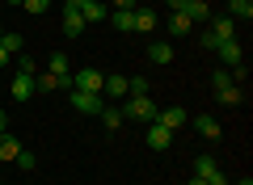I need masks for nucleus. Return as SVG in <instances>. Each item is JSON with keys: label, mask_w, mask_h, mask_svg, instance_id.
<instances>
[{"label": "nucleus", "mask_w": 253, "mask_h": 185, "mask_svg": "<svg viewBox=\"0 0 253 185\" xmlns=\"http://www.w3.org/2000/svg\"><path fill=\"white\" fill-rule=\"evenodd\" d=\"M4 63H9V51H4V46H0V68H4Z\"/></svg>", "instance_id": "33"}, {"label": "nucleus", "mask_w": 253, "mask_h": 185, "mask_svg": "<svg viewBox=\"0 0 253 185\" xmlns=\"http://www.w3.org/2000/svg\"><path fill=\"white\" fill-rule=\"evenodd\" d=\"M211 173H215V160H211V156H199V160H194V177H203V181H207Z\"/></svg>", "instance_id": "24"}, {"label": "nucleus", "mask_w": 253, "mask_h": 185, "mask_svg": "<svg viewBox=\"0 0 253 185\" xmlns=\"http://www.w3.org/2000/svg\"><path fill=\"white\" fill-rule=\"evenodd\" d=\"M9 4H26V0H9Z\"/></svg>", "instance_id": "36"}, {"label": "nucleus", "mask_w": 253, "mask_h": 185, "mask_svg": "<svg viewBox=\"0 0 253 185\" xmlns=\"http://www.w3.org/2000/svg\"><path fill=\"white\" fill-rule=\"evenodd\" d=\"M169 34H173V38H186V34H194V21H190L186 13H173V17H169Z\"/></svg>", "instance_id": "11"}, {"label": "nucleus", "mask_w": 253, "mask_h": 185, "mask_svg": "<svg viewBox=\"0 0 253 185\" xmlns=\"http://www.w3.org/2000/svg\"><path fill=\"white\" fill-rule=\"evenodd\" d=\"M228 17L249 21V17H253V0H228Z\"/></svg>", "instance_id": "17"}, {"label": "nucleus", "mask_w": 253, "mask_h": 185, "mask_svg": "<svg viewBox=\"0 0 253 185\" xmlns=\"http://www.w3.org/2000/svg\"><path fill=\"white\" fill-rule=\"evenodd\" d=\"M21 9H26V13H34V17H38V13H46V9H51V0H26Z\"/></svg>", "instance_id": "26"}, {"label": "nucleus", "mask_w": 253, "mask_h": 185, "mask_svg": "<svg viewBox=\"0 0 253 185\" xmlns=\"http://www.w3.org/2000/svg\"><path fill=\"white\" fill-rule=\"evenodd\" d=\"M215 55H219V59L228 63V68H241V63H245V51H241V42H236V38L219 42V46H215Z\"/></svg>", "instance_id": "7"}, {"label": "nucleus", "mask_w": 253, "mask_h": 185, "mask_svg": "<svg viewBox=\"0 0 253 185\" xmlns=\"http://www.w3.org/2000/svg\"><path fill=\"white\" fill-rule=\"evenodd\" d=\"M194 131H199L203 139H219V122H215L211 114H199V118H194Z\"/></svg>", "instance_id": "12"}, {"label": "nucleus", "mask_w": 253, "mask_h": 185, "mask_svg": "<svg viewBox=\"0 0 253 185\" xmlns=\"http://www.w3.org/2000/svg\"><path fill=\"white\" fill-rule=\"evenodd\" d=\"M199 42H203V51H211V55H215V34H211V30H203V34H199Z\"/></svg>", "instance_id": "29"}, {"label": "nucleus", "mask_w": 253, "mask_h": 185, "mask_svg": "<svg viewBox=\"0 0 253 185\" xmlns=\"http://www.w3.org/2000/svg\"><path fill=\"white\" fill-rule=\"evenodd\" d=\"M236 26H241V21L228 17V13H224V17H215V21H211V34H215V42H228V38H236Z\"/></svg>", "instance_id": "8"}, {"label": "nucleus", "mask_w": 253, "mask_h": 185, "mask_svg": "<svg viewBox=\"0 0 253 185\" xmlns=\"http://www.w3.org/2000/svg\"><path fill=\"white\" fill-rule=\"evenodd\" d=\"M165 4H169L173 13H181V9H186V0H165Z\"/></svg>", "instance_id": "30"}, {"label": "nucleus", "mask_w": 253, "mask_h": 185, "mask_svg": "<svg viewBox=\"0 0 253 185\" xmlns=\"http://www.w3.org/2000/svg\"><path fill=\"white\" fill-rule=\"evenodd\" d=\"M0 46H4L9 55H21V34H13V30H4V34H0Z\"/></svg>", "instance_id": "23"}, {"label": "nucleus", "mask_w": 253, "mask_h": 185, "mask_svg": "<svg viewBox=\"0 0 253 185\" xmlns=\"http://www.w3.org/2000/svg\"><path fill=\"white\" fill-rule=\"evenodd\" d=\"M101 84H106V76H101L97 68H81V72H72V88H81V93H101Z\"/></svg>", "instance_id": "3"}, {"label": "nucleus", "mask_w": 253, "mask_h": 185, "mask_svg": "<svg viewBox=\"0 0 253 185\" xmlns=\"http://www.w3.org/2000/svg\"><path fill=\"white\" fill-rule=\"evenodd\" d=\"M131 13H135V9H114V13H110V26H114V30H131Z\"/></svg>", "instance_id": "22"}, {"label": "nucleus", "mask_w": 253, "mask_h": 185, "mask_svg": "<svg viewBox=\"0 0 253 185\" xmlns=\"http://www.w3.org/2000/svg\"><path fill=\"white\" fill-rule=\"evenodd\" d=\"M97 118H101V122H106V126H110V131H118V126H123V122H126V118H123V110H110V106H106V110H101V114H97Z\"/></svg>", "instance_id": "21"}, {"label": "nucleus", "mask_w": 253, "mask_h": 185, "mask_svg": "<svg viewBox=\"0 0 253 185\" xmlns=\"http://www.w3.org/2000/svg\"><path fill=\"white\" fill-rule=\"evenodd\" d=\"M68 97H72V106L81 110V114H101V110H106V97H101V93H81V88H68Z\"/></svg>", "instance_id": "2"}, {"label": "nucleus", "mask_w": 253, "mask_h": 185, "mask_svg": "<svg viewBox=\"0 0 253 185\" xmlns=\"http://www.w3.org/2000/svg\"><path fill=\"white\" fill-rule=\"evenodd\" d=\"M114 9H135V0H114Z\"/></svg>", "instance_id": "31"}, {"label": "nucleus", "mask_w": 253, "mask_h": 185, "mask_svg": "<svg viewBox=\"0 0 253 185\" xmlns=\"http://www.w3.org/2000/svg\"><path fill=\"white\" fill-rule=\"evenodd\" d=\"M0 135H9V118H4V110H0Z\"/></svg>", "instance_id": "32"}, {"label": "nucleus", "mask_w": 253, "mask_h": 185, "mask_svg": "<svg viewBox=\"0 0 253 185\" xmlns=\"http://www.w3.org/2000/svg\"><path fill=\"white\" fill-rule=\"evenodd\" d=\"M81 17H84V26H89V21H106L110 9L101 4V0H84V4H81Z\"/></svg>", "instance_id": "10"}, {"label": "nucleus", "mask_w": 253, "mask_h": 185, "mask_svg": "<svg viewBox=\"0 0 253 185\" xmlns=\"http://www.w3.org/2000/svg\"><path fill=\"white\" fill-rule=\"evenodd\" d=\"M9 93H13V101H30L34 97V76H13V84H9Z\"/></svg>", "instance_id": "9"}, {"label": "nucleus", "mask_w": 253, "mask_h": 185, "mask_svg": "<svg viewBox=\"0 0 253 185\" xmlns=\"http://www.w3.org/2000/svg\"><path fill=\"white\" fill-rule=\"evenodd\" d=\"M17 72L21 76H38V63L30 59V55H17Z\"/></svg>", "instance_id": "25"}, {"label": "nucleus", "mask_w": 253, "mask_h": 185, "mask_svg": "<svg viewBox=\"0 0 253 185\" xmlns=\"http://www.w3.org/2000/svg\"><path fill=\"white\" fill-rule=\"evenodd\" d=\"M17 151H21V143L13 139V135H0V160H4V164H13V160H17Z\"/></svg>", "instance_id": "18"}, {"label": "nucleus", "mask_w": 253, "mask_h": 185, "mask_svg": "<svg viewBox=\"0 0 253 185\" xmlns=\"http://www.w3.org/2000/svg\"><path fill=\"white\" fill-rule=\"evenodd\" d=\"M148 59L152 63H173V42H152L148 46Z\"/></svg>", "instance_id": "16"}, {"label": "nucleus", "mask_w": 253, "mask_h": 185, "mask_svg": "<svg viewBox=\"0 0 253 185\" xmlns=\"http://www.w3.org/2000/svg\"><path fill=\"white\" fill-rule=\"evenodd\" d=\"M228 84H232V76H228L224 68H219V72H211V88H228Z\"/></svg>", "instance_id": "27"}, {"label": "nucleus", "mask_w": 253, "mask_h": 185, "mask_svg": "<svg viewBox=\"0 0 253 185\" xmlns=\"http://www.w3.org/2000/svg\"><path fill=\"white\" fill-rule=\"evenodd\" d=\"M46 72H55V76H72V63H68V55L55 51L51 59H46Z\"/></svg>", "instance_id": "19"}, {"label": "nucleus", "mask_w": 253, "mask_h": 185, "mask_svg": "<svg viewBox=\"0 0 253 185\" xmlns=\"http://www.w3.org/2000/svg\"><path fill=\"white\" fill-rule=\"evenodd\" d=\"M144 139H148V148H152V151H165V148H169V143H173V131H165L161 122H148Z\"/></svg>", "instance_id": "6"}, {"label": "nucleus", "mask_w": 253, "mask_h": 185, "mask_svg": "<svg viewBox=\"0 0 253 185\" xmlns=\"http://www.w3.org/2000/svg\"><path fill=\"white\" fill-rule=\"evenodd\" d=\"M156 122H161L165 131H173V135H177L181 126L190 122V118H186V110H181V106H169V110H161V114H156Z\"/></svg>", "instance_id": "5"}, {"label": "nucleus", "mask_w": 253, "mask_h": 185, "mask_svg": "<svg viewBox=\"0 0 253 185\" xmlns=\"http://www.w3.org/2000/svg\"><path fill=\"white\" fill-rule=\"evenodd\" d=\"M126 97V76H106V84H101V97Z\"/></svg>", "instance_id": "20"}, {"label": "nucleus", "mask_w": 253, "mask_h": 185, "mask_svg": "<svg viewBox=\"0 0 253 185\" xmlns=\"http://www.w3.org/2000/svg\"><path fill=\"white\" fill-rule=\"evenodd\" d=\"M215 101H224V106H241V101H245V88H241V84L215 88Z\"/></svg>", "instance_id": "15"}, {"label": "nucleus", "mask_w": 253, "mask_h": 185, "mask_svg": "<svg viewBox=\"0 0 253 185\" xmlns=\"http://www.w3.org/2000/svg\"><path fill=\"white\" fill-rule=\"evenodd\" d=\"M81 30H84V17H81L76 9H63V34H68V38H76Z\"/></svg>", "instance_id": "14"}, {"label": "nucleus", "mask_w": 253, "mask_h": 185, "mask_svg": "<svg viewBox=\"0 0 253 185\" xmlns=\"http://www.w3.org/2000/svg\"><path fill=\"white\" fill-rule=\"evenodd\" d=\"M190 185H207V181H203V177H190Z\"/></svg>", "instance_id": "34"}, {"label": "nucleus", "mask_w": 253, "mask_h": 185, "mask_svg": "<svg viewBox=\"0 0 253 185\" xmlns=\"http://www.w3.org/2000/svg\"><path fill=\"white\" fill-rule=\"evenodd\" d=\"M156 26H161V21H156V13L148 9V4H135V13H131V30H139V34H152Z\"/></svg>", "instance_id": "4"}, {"label": "nucleus", "mask_w": 253, "mask_h": 185, "mask_svg": "<svg viewBox=\"0 0 253 185\" xmlns=\"http://www.w3.org/2000/svg\"><path fill=\"white\" fill-rule=\"evenodd\" d=\"M241 185H253V181H249V177H241Z\"/></svg>", "instance_id": "35"}, {"label": "nucleus", "mask_w": 253, "mask_h": 185, "mask_svg": "<svg viewBox=\"0 0 253 185\" xmlns=\"http://www.w3.org/2000/svg\"><path fill=\"white\" fill-rule=\"evenodd\" d=\"M156 114L161 110L152 106V97H126V106H123V118H131V122H156Z\"/></svg>", "instance_id": "1"}, {"label": "nucleus", "mask_w": 253, "mask_h": 185, "mask_svg": "<svg viewBox=\"0 0 253 185\" xmlns=\"http://www.w3.org/2000/svg\"><path fill=\"white\" fill-rule=\"evenodd\" d=\"M181 13H186V17L194 21V26H203V21L211 17V9H207V4H203V0H186V9H181Z\"/></svg>", "instance_id": "13"}, {"label": "nucleus", "mask_w": 253, "mask_h": 185, "mask_svg": "<svg viewBox=\"0 0 253 185\" xmlns=\"http://www.w3.org/2000/svg\"><path fill=\"white\" fill-rule=\"evenodd\" d=\"M13 164H17V168H34L38 160H34V151H26V148H21V151H17V160H13Z\"/></svg>", "instance_id": "28"}]
</instances>
